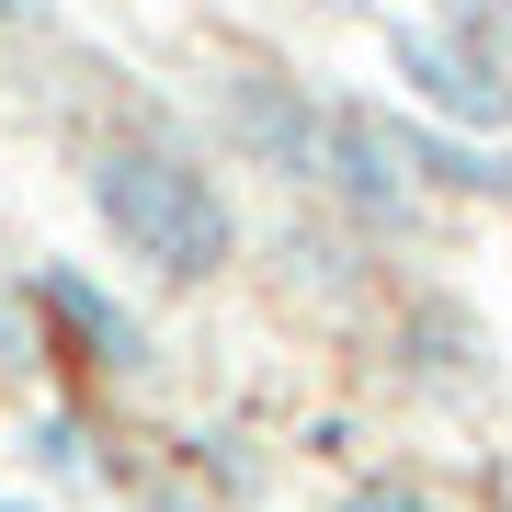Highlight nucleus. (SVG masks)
<instances>
[{
    "instance_id": "obj_5",
    "label": "nucleus",
    "mask_w": 512,
    "mask_h": 512,
    "mask_svg": "<svg viewBox=\"0 0 512 512\" xmlns=\"http://www.w3.org/2000/svg\"><path fill=\"white\" fill-rule=\"evenodd\" d=\"M399 376L421 399H478L490 387V342H478V319L456 296H410L399 308Z\"/></svg>"
},
{
    "instance_id": "obj_7",
    "label": "nucleus",
    "mask_w": 512,
    "mask_h": 512,
    "mask_svg": "<svg viewBox=\"0 0 512 512\" xmlns=\"http://www.w3.org/2000/svg\"><path fill=\"white\" fill-rule=\"evenodd\" d=\"M35 353H46V308H35L23 274H0V376H23Z\"/></svg>"
},
{
    "instance_id": "obj_10",
    "label": "nucleus",
    "mask_w": 512,
    "mask_h": 512,
    "mask_svg": "<svg viewBox=\"0 0 512 512\" xmlns=\"http://www.w3.org/2000/svg\"><path fill=\"white\" fill-rule=\"evenodd\" d=\"M0 512H57V490H35V478H0Z\"/></svg>"
},
{
    "instance_id": "obj_8",
    "label": "nucleus",
    "mask_w": 512,
    "mask_h": 512,
    "mask_svg": "<svg viewBox=\"0 0 512 512\" xmlns=\"http://www.w3.org/2000/svg\"><path fill=\"white\" fill-rule=\"evenodd\" d=\"M35 467H57V478L92 467V433H80V410H35Z\"/></svg>"
},
{
    "instance_id": "obj_12",
    "label": "nucleus",
    "mask_w": 512,
    "mask_h": 512,
    "mask_svg": "<svg viewBox=\"0 0 512 512\" xmlns=\"http://www.w3.org/2000/svg\"><path fill=\"white\" fill-rule=\"evenodd\" d=\"M330 12H353V0H330Z\"/></svg>"
},
{
    "instance_id": "obj_1",
    "label": "nucleus",
    "mask_w": 512,
    "mask_h": 512,
    "mask_svg": "<svg viewBox=\"0 0 512 512\" xmlns=\"http://www.w3.org/2000/svg\"><path fill=\"white\" fill-rule=\"evenodd\" d=\"M80 194H92L103 239L137 274H160V285H217L239 262V205L183 137H103L92 171H80Z\"/></svg>"
},
{
    "instance_id": "obj_9",
    "label": "nucleus",
    "mask_w": 512,
    "mask_h": 512,
    "mask_svg": "<svg viewBox=\"0 0 512 512\" xmlns=\"http://www.w3.org/2000/svg\"><path fill=\"white\" fill-rule=\"evenodd\" d=\"M137 512H228V501L194 490V478H160V490H137Z\"/></svg>"
},
{
    "instance_id": "obj_6",
    "label": "nucleus",
    "mask_w": 512,
    "mask_h": 512,
    "mask_svg": "<svg viewBox=\"0 0 512 512\" xmlns=\"http://www.w3.org/2000/svg\"><path fill=\"white\" fill-rule=\"evenodd\" d=\"M330 512H444V490H433L421 467H365V478L330 490Z\"/></svg>"
},
{
    "instance_id": "obj_2",
    "label": "nucleus",
    "mask_w": 512,
    "mask_h": 512,
    "mask_svg": "<svg viewBox=\"0 0 512 512\" xmlns=\"http://www.w3.org/2000/svg\"><path fill=\"white\" fill-rule=\"evenodd\" d=\"M387 69L410 80V103L444 137H512V69L490 35H467L444 12H387Z\"/></svg>"
},
{
    "instance_id": "obj_3",
    "label": "nucleus",
    "mask_w": 512,
    "mask_h": 512,
    "mask_svg": "<svg viewBox=\"0 0 512 512\" xmlns=\"http://www.w3.org/2000/svg\"><path fill=\"white\" fill-rule=\"evenodd\" d=\"M217 137H228L251 171H274V183L319 194V160H330V103L308 92V80H285V69H262V57H239V69L217 80Z\"/></svg>"
},
{
    "instance_id": "obj_11",
    "label": "nucleus",
    "mask_w": 512,
    "mask_h": 512,
    "mask_svg": "<svg viewBox=\"0 0 512 512\" xmlns=\"http://www.w3.org/2000/svg\"><path fill=\"white\" fill-rule=\"evenodd\" d=\"M410 12H444V0H410Z\"/></svg>"
},
{
    "instance_id": "obj_4",
    "label": "nucleus",
    "mask_w": 512,
    "mask_h": 512,
    "mask_svg": "<svg viewBox=\"0 0 512 512\" xmlns=\"http://www.w3.org/2000/svg\"><path fill=\"white\" fill-rule=\"evenodd\" d=\"M23 285H35V308L69 330V342L92 353L103 376H137V365H148V319H137V308H126V296H114L103 274H92V262H35Z\"/></svg>"
}]
</instances>
